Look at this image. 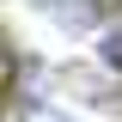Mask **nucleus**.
I'll list each match as a JSON object with an SVG mask.
<instances>
[{
	"label": "nucleus",
	"instance_id": "nucleus-1",
	"mask_svg": "<svg viewBox=\"0 0 122 122\" xmlns=\"http://www.w3.org/2000/svg\"><path fill=\"white\" fill-rule=\"evenodd\" d=\"M98 61H104V67H116V73H122V25L110 30V37H98Z\"/></svg>",
	"mask_w": 122,
	"mask_h": 122
},
{
	"label": "nucleus",
	"instance_id": "nucleus-2",
	"mask_svg": "<svg viewBox=\"0 0 122 122\" xmlns=\"http://www.w3.org/2000/svg\"><path fill=\"white\" fill-rule=\"evenodd\" d=\"M43 122H67V116H43Z\"/></svg>",
	"mask_w": 122,
	"mask_h": 122
}]
</instances>
